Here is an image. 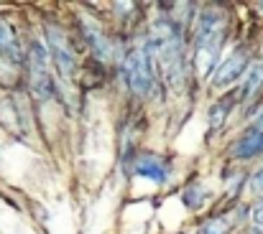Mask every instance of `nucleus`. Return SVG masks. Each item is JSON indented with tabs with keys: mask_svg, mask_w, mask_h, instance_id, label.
I'll return each instance as SVG.
<instances>
[{
	"mask_svg": "<svg viewBox=\"0 0 263 234\" xmlns=\"http://www.w3.org/2000/svg\"><path fill=\"white\" fill-rule=\"evenodd\" d=\"M230 232V219L228 217H210L197 234H228Z\"/></svg>",
	"mask_w": 263,
	"mask_h": 234,
	"instance_id": "nucleus-13",
	"label": "nucleus"
},
{
	"mask_svg": "<svg viewBox=\"0 0 263 234\" xmlns=\"http://www.w3.org/2000/svg\"><path fill=\"white\" fill-rule=\"evenodd\" d=\"M148 51L154 56L156 72L164 81L179 92L184 84V44H181V28L169 15H159L151 26V33L146 38Z\"/></svg>",
	"mask_w": 263,
	"mask_h": 234,
	"instance_id": "nucleus-1",
	"label": "nucleus"
},
{
	"mask_svg": "<svg viewBox=\"0 0 263 234\" xmlns=\"http://www.w3.org/2000/svg\"><path fill=\"white\" fill-rule=\"evenodd\" d=\"M251 130H261V133H263V107H261V112L256 115V120H253V125H251Z\"/></svg>",
	"mask_w": 263,
	"mask_h": 234,
	"instance_id": "nucleus-16",
	"label": "nucleus"
},
{
	"mask_svg": "<svg viewBox=\"0 0 263 234\" xmlns=\"http://www.w3.org/2000/svg\"><path fill=\"white\" fill-rule=\"evenodd\" d=\"M233 158H253L263 153V133L261 130H248L235 145H233Z\"/></svg>",
	"mask_w": 263,
	"mask_h": 234,
	"instance_id": "nucleus-10",
	"label": "nucleus"
},
{
	"mask_svg": "<svg viewBox=\"0 0 263 234\" xmlns=\"http://www.w3.org/2000/svg\"><path fill=\"white\" fill-rule=\"evenodd\" d=\"M77 23H80L82 38L87 41V46L92 49V54H95L97 59L107 61V59L112 56V41H110V36L102 31V26H97V20H92V18L85 15V13H80Z\"/></svg>",
	"mask_w": 263,
	"mask_h": 234,
	"instance_id": "nucleus-7",
	"label": "nucleus"
},
{
	"mask_svg": "<svg viewBox=\"0 0 263 234\" xmlns=\"http://www.w3.org/2000/svg\"><path fill=\"white\" fill-rule=\"evenodd\" d=\"M123 77L128 89L136 97H148L156 87V67H154V56L148 51V44H138L133 46L125 59H123Z\"/></svg>",
	"mask_w": 263,
	"mask_h": 234,
	"instance_id": "nucleus-3",
	"label": "nucleus"
},
{
	"mask_svg": "<svg viewBox=\"0 0 263 234\" xmlns=\"http://www.w3.org/2000/svg\"><path fill=\"white\" fill-rule=\"evenodd\" d=\"M228 23L225 13L217 8H207L197 15L194 23V69L199 77H207L220 56V49L225 44Z\"/></svg>",
	"mask_w": 263,
	"mask_h": 234,
	"instance_id": "nucleus-2",
	"label": "nucleus"
},
{
	"mask_svg": "<svg viewBox=\"0 0 263 234\" xmlns=\"http://www.w3.org/2000/svg\"><path fill=\"white\" fill-rule=\"evenodd\" d=\"M251 188H253L256 194H263V168L253 173V178H251Z\"/></svg>",
	"mask_w": 263,
	"mask_h": 234,
	"instance_id": "nucleus-15",
	"label": "nucleus"
},
{
	"mask_svg": "<svg viewBox=\"0 0 263 234\" xmlns=\"http://www.w3.org/2000/svg\"><path fill=\"white\" fill-rule=\"evenodd\" d=\"M251 222H253L256 227H261L263 229V199L253 204V209H251Z\"/></svg>",
	"mask_w": 263,
	"mask_h": 234,
	"instance_id": "nucleus-14",
	"label": "nucleus"
},
{
	"mask_svg": "<svg viewBox=\"0 0 263 234\" xmlns=\"http://www.w3.org/2000/svg\"><path fill=\"white\" fill-rule=\"evenodd\" d=\"M133 173L141 176V178H148L154 183H166L172 165H169L166 158L156 156V153H138L133 160Z\"/></svg>",
	"mask_w": 263,
	"mask_h": 234,
	"instance_id": "nucleus-8",
	"label": "nucleus"
},
{
	"mask_svg": "<svg viewBox=\"0 0 263 234\" xmlns=\"http://www.w3.org/2000/svg\"><path fill=\"white\" fill-rule=\"evenodd\" d=\"M235 104V97H222L212 110H210V127L212 130H217V127H222L225 125V120H228V112H230V107Z\"/></svg>",
	"mask_w": 263,
	"mask_h": 234,
	"instance_id": "nucleus-12",
	"label": "nucleus"
},
{
	"mask_svg": "<svg viewBox=\"0 0 263 234\" xmlns=\"http://www.w3.org/2000/svg\"><path fill=\"white\" fill-rule=\"evenodd\" d=\"M263 87V61H251L246 74H243V87H240V99H253Z\"/></svg>",
	"mask_w": 263,
	"mask_h": 234,
	"instance_id": "nucleus-11",
	"label": "nucleus"
},
{
	"mask_svg": "<svg viewBox=\"0 0 263 234\" xmlns=\"http://www.w3.org/2000/svg\"><path fill=\"white\" fill-rule=\"evenodd\" d=\"M46 33V44H49V56L54 61V67L59 69V74L64 79H74L77 74V49L72 44V38L64 33V28L46 23L44 26Z\"/></svg>",
	"mask_w": 263,
	"mask_h": 234,
	"instance_id": "nucleus-4",
	"label": "nucleus"
},
{
	"mask_svg": "<svg viewBox=\"0 0 263 234\" xmlns=\"http://www.w3.org/2000/svg\"><path fill=\"white\" fill-rule=\"evenodd\" d=\"M26 64H28V84H31L33 97L39 102L51 99L54 97V74H51V67H49L46 49L41 44H31Z\"/></svg>",
	"mask_w": 263,
	"mask_h": 234,
	"instance_id": "nucleus-5",
	"label": "nucleus"
},
{
	"mask_svg": "<svg viewBox=\"0 0 263 234\" xmlns=\"http://www.w3.org/2000/svg\"><path fill=\"white\" fill-rule=\"evenodd\" d=\"M248 54L246 51H233L225 61H220L217 67H215V72H212V87L215 89H225V87H230L233 81H238V79H243L246 74V69H248Z\"/></svg>",
	"mask_w": 263,
	"mask_h": 234,
	"instance_id": "nucleus-6",
	"label": "nucleus"
},
{
	"mask_svg": "<svg viewBox=\"0 0 263 234\" xmlns=\"http://www.w3.org/2000/svg\"><path fill=\"white\" fill-rule=\"evenodd\" d=\"M23 61H26V56H23L18 33L0 15V67H21Z\"/></svg>",
	"mask_w": 263,
	"mask_h": 234,
	"instance_id": "nucleus-9",
	"label": "nucleus"
}]
</instances>
